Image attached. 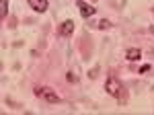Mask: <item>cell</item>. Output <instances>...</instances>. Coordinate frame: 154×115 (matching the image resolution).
Wrapping results in <instances>:
<instances>
[{"label": "cell", "instance_id": "obj_9", "mask_svg": "<svg viewBox=\"0 0 154 115\" xmlns=\"http://www.w3.org/2000/svg\"><path fill=\"white\" fill-rule=\"evenodd\" d=\"M148 70H150V66H148V64H144L142 68H140V74H144V72H148Z\"/></svg>", "mask_w": 154, "mask_h": 115}, {"label": "cell", "instance_id": "obj_2", "mask_svg": "<svg viewBox=\"0 0 154 115\" xmlns=\"http://www.w3.org/2000/svg\"><path fill=\"white\" fill-rule=\"evenodd\" d=\"M35 95L37 97H41V99H45V103H62V97H60L58 92H54L51 89H35Z\"/></svg>", "mask_w": 154, "mask_h": 115}, {"label": "cell", "instance_id": "obj_1", "mask_svg": "<svg viewBox=\"0 0 154 115\" xmlns=\"http://www.w3.org/2000/svg\"><path fill=\"white\" fill-rule=\"evenodd\" d=\"M105 91L111 95V97H115V99H119V101H125V89H123V84L117 80V78H107V82H105Z\"/></svg>", "mask_w": 154, "mask_h": 115}, {"label": "cell", "instance_id": "obj_5", "mask_svg": "<svg viewBox=\"0 0 154 115\" xmlns=\"http://www.w3.org/2000/svg\"><path fill=\"white\" fill-rule=\"evenodd\" d=\"M29 4H31V8L35 12H45L48 11V0H29Z\"/></svg>", "mask_w": 154, "mask_h": 115}, {"label": "cell", "instance_id": "obj_6", "mask_svg": "<svg viewBox=\"0 0 154 115\" xmlns=\"http://www.w3.org/2000/svg\"><path fill=\"white\" fill-rule=\"evenodd\" d=\"M125 58H128L130 62H136V60H140V58H142V51H140L138 47H130V49L125 51Z\"/></svg>", "mask_w": 154, "mask_h": 115}, {"label": "cell", "instance_id": "obj_7", "mask_svg": "<svg viewBox=\"0 0 154 115\" xmlns=\"http://www.w3.org/2000/svg\"><path fill=\"white\" fill-rule=\"evenodd\" d=\"M2 8H0V14L2 17H6V12H8V0H2V4H0Z\"/></svg>", "mask_w": 154, "mask_h": 115}, {"label": "cell", "instance_id": "obj_3", "mask_svg": "<svg viewBox=\"0 0 154 115\" xmlns=\"http://www.w3.org/2000/svg\"><path fill=\"white\" fill-rule=\"evenodd\" d=\"M76 6H78V11H80V14H82L84 19H88V17H93L95 14V6H91L88 2H84V0H78L76 2Z\"/></svg>", "mask_w": 154, "mask_h": 115}, {"label": "cell", "instance_id": "obj_8", "mask_svg": "<svg viewBox=\"0 0 154 115\" xmlns=\"http://www.w3.org/2000/svg\"><path fill=\"white\" fill-rule=\"evenodd\" d=\"M109 27H111V21H107V19H103L99 23V29H109Z\"/></svg>", "mask_w": 154, "mask_h": 115}, {"label": "cell", "instance_id": "obj_4", "mask_svg": "<svg viewBox=\"0 0 154 115\" xmlns=\"http://www.w3.org/2000/svg\"><path fill=\"white\" fill-rule=\"evenodd\" d=\"M72 33H74V21L68 19V21H64V23L60 25V35L62 37H70Z\"/></svg>", "mask_w": 154, "mask_h": 115}]
</instances>
